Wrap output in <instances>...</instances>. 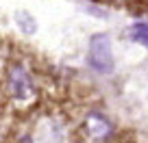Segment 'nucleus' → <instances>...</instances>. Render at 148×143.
<instances>
[{
	"instance_id": "1",
	"label": "nucleus",
	"mask_w": 148,
	"mask_h": 143,
	"mask_svg": "<svg viewBox=\"0 0 148 143\" xmlns=\"http://www.w3.org/2000/svg\"><path fill=\"white\" fill-rule=\"evenodd\" d=\"M7 91H9V98L18 104H31L35 100V85H33V78L28 74V69L24 67L20 61L11 63L7 67Z\"/></svg>"
},
{
	"instance_id": "2",
	"label": "nucleus",
	"mask_w": 148,
	"mask_h": 143,
	"mask_svg": "<svg viewBox=\"0 0 148 143\" xmlns=\"http://www.w3.org/2000/svg\"><path fill=\"white\" fill-rule=\"evenodd\" d=\"M87 63L98 74H111L113 72V52H111V39L107 33H96L89 37Z\"/></svg>"
},
{
	"instance_id": "3",
	"label": "nucleus",
	"mask_w": 148,
	"mask_h": 143,
	"mask_svg": "<svg viewBox=\"0 0 148 143\" xmlns=\"http://www.w3.org/2000/svg\"><path fill=\"white\" fill-rule=\"evenodd\" d=\"M83 130H85V134H87L89 141L105 143L107 139L111 137V132H113V126H111V121L107 119L102 113L92 111L87 117H85V121H83Z\"/></svg>"
},
{
	"instance_id": "4",
	"label": "nucleus",
	"mask_w": 148,
	"mask_h": 143,
	"mask_svg": "<svg viewBox=\"0 0 148 143\" xmlns=\"http://www.w3.org/2000/svg\"><path fill=\"white\" fill-rule=\"evenodd\" d=\"M15 22H18L20 30H22V33H26V35H33V33L37 30L35 18H33L31 13H26V11H18V13H15Z\"/></svg>"
},
{
	"instance_id": "5",
	"label": "nucleus",
	"mask_w": 148,
	"mask_h": 143,
	"mask_svg": "<svg viewBox=\"0 0 148 143\" xmlns=\"http://www.w3.org/2000/svg\"><path fill=\"white\" fill-rule=\"evenodd\" d=\"M131 37L148 48V24H135V26L131 28Z\"/></svg>"
}]
</instances>
